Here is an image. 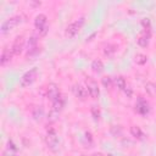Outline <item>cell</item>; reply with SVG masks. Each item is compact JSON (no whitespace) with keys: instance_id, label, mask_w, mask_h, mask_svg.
<instances>
[{"instance_id":"2","label":"cell","mask_w":156,"mask_h":156,"mask_svg":"<svg viewBox=\"0 0 156 156\" xmlns=\"http://www.w3.org/2000/svg\"><path fill=\"white\" fill-rule=\"evenodd\" d=\"M22 22V17L21 16H12L7 20H5L1 24V33H7L10 30H12L13 28H16L20 23Z\"/></svg>"},{"instance_id":"1","label":"cell","mask_w":156,"mask_h":156,"mask_svg":"<svg viewBox=\"0 0 156 156\" xmlns=\"http://www.w3.org/2000/svg\"><path fill=\"white\" fill-rule=\"evenodd\" d=\"M34 27L39 34V37H44L48 30H49V27H48V18L44 13H39L35 20H34Z\"/></svg>"},{"instance_id":"5","label":"cell","mask_w":156,"mask_h":156,"mask_svg":"<svg viewBox=\"0 0 156 156\" xmlns=\"http://www.w3.org/2000/svg\"><path fill=\"white\" fill-rule=\"evenodd\" d=\"M45 141L48 147H50L51 150H55L58 145V135L56 133V130L54 128H49L45 135Z\"/></svg>"},{"instance_id":"24","label":"cell","mask_w":156,"mask_h":156,"mask_svg":"<svg viewBox=\"0 0 156 156\" xmlns=\"http://www.w3.org/2000/svg\"><path fill=\"white\" fill-rule=\"evenodd\" d=\"M10 147H11L12 150H16V149H17V147H16V146H15V145L12 144V141H11V140L9 141V149H10Z\"/></svg>"},{"instance_id":"16","label":"cell","mask_w":156,"mask_h":156,"mask_svg":"<svg viewBox=\"0 0 156 156\" xmlns=\"http://www.w3.org/2000/svg\"><path fill=\"white\" fill-rule=\"evenodd\" d=\"M113 84H115L119 90H126V89H127V82H126V79H124L123 77H121V76H118V77H116V78L113 79Z\"/></svg>"},{"instance_id":"20","label":"cell","mask_w":156,"mask_h":156,"mask_svg":"<svg viewBox=\"0 0 156 156\" xmlns=\"http://www.w3.org/2000/svg\"><path fill=\"white\" fill-rule=\"evenodd\" d=\"M147 61V56L144 55V54H136L135 55V62L138 65H145Z\"/></svg>"},{"instance_id":"9","label":"cell","mask_w":156,"mask_h":156,"mask_svg":"<svg viewBox=\"0 0 156 156\" xmlns=\"http://www.w3.org/2000/svg\"><path fill=\"white\" fill-rule=\"evenodd\" d=\"M58 95H60L58 87H57L55 83H50V84L46 87V98L50 99L51 101H54Z\"/></svg>"},{"instance_id":"21","label":"cell","mask_w":156,"mask_h":156,"mask_svg":"<svg viewBox=\"0 0 156 156\" xmlns=\"http://www.w3.org/2000/svg\"><path fill=\"white\" fill-rule=\"evenodd\" d=\"M101 82H102V84H104V87H105V88H110V87L113 84V80H112V78H111V77H108V76H105V77H102Z\"/></svg>"},{"instance_id":"27","label":"cell","mask_w":156,"mask_h":156,"mask_svg":"<svg viewBox=\"0 0 156 156\" xmlns=\"http://www.w3.org/2000/svg\"><path fill=\"white\" fill-rule=\"evenodd\" d=\"M108 156H112V155H108Z\"/></svg>"},{"instance_id":"19","label":"cell","mask_w":156,"mask_h":156,"mask_svg":"<svg viewBox=\"0 0 156 156\" xmlns=\"http://www.w3.org/2000/svg\"><path fill=\"white\" fill-rule=\"evenodd\" d=\"M43 115H44V111H43V107L41 106H37V107H34V110H33V117L38 121H40L41 119V117H43Z\"/></svg>"},{"instance_id":"13","label":"cell","mask_w":156,"mask_h":156,"mask_svg":"<svg viewBox=\"0 0 156 156\" xmlns=\"http://www.w3.org/2000/svg\"><path fill=\"white\" fill-rule=\"evenodd\" d=\"M65 102H66L65 96H63L62 94H60V95H58V96L52 101V110H55V111L60 112V111L62 110V107L65 106Z\"/></svg>"},{"instance_id":"10","label":"cell","mask_w":156,"mask_h":156,"mask_svg":"<svg viewBox=\"0 0 156 156\" xmlns=\"http://www.w3.org/2000/svg\"><path fill=\"white\" fill-rule=\"evenodd\" d=\"M72 90H73V94H74L78 99H82V100H84V99L89 95L87 88L83 87L82 84H74L73 88H72Z\"/></svg>"},{"instance_id":"25","label":"cell","mask_w":156,"mask_h":156,"mask_svg":"<svg viewBox=\"0 0 156 156\" xmlns=\"http://www.w3.org/2000/svg\"><path fill=\"white\" fill-rule=\"evenodd\" d=\"M93 156H102V155H101V154H94Z\"/></svg>"},{"instance_id":"6","label":"cell","mask_w":156,"mask_h":156,"mask_svg":"<svg viewBox=\"0 0 156 156\" xmlns=\"http://www.w3.org/2000/svg\"><path fill=\"white\" fill-rule=\"evenodd\" d=\"M85 88H87L88 94H89L90 98H93V99H98L99 98V95H100L99 85H98V83L93 78L89 77V78L85 79Z\"/></svg>"},{"instance_id":"3","label":"cell","mask_w":156,"mask_h":156,"mask_svg":"<svg viewBox=\"0 0 156 156\" xmlns=\"http://www.w3.org/2000/svg\"><path fill=\"white\" fill-rule=\"evenodd\" d=\"M37 76H38V68H37V67H33L32 69L27 71V72L22 76V78H21V82H20L21 87L26 88V87H29L30 84H33L34 80L37 79Z\"/></svg>"},{"instance_id":"23","label":"cell","mask_w":156,"mask_h":156,"mask_svg":"<svg viewBox=\"0 0 156 156\" xmlns=\"http://www.w3.org/2000/svg\"><path fill=\"white\" fill-rule=\"evenodd\" d=\"M100 108H99V106H91V115H93V117L95 118V119H99V117H100Z\"/></svg>"},{"instance_id":"22","label":"cell","mask_w":156,"mask_h":156,"mask_svg":"<svg viewBox=\"0 0 156 156\" xmlns=\"http://www.w3.org/2000/svg\"><path fill=\"white\" fill-rule=\"evenodd\" d=\"M145 88H146V90L150 95H156V85L154 83H147L145 85Z\"/></svg>"},{"instance_id":"15","label":"cell","mask_w":156,"mask_h":156,"mask_svg":"<svg viewBox=\"0 0 156 156\" xmlns=\"http://www.w3.org/2000/svg\"><path fill=\"white\" fill-rule=\"evenodd\" d=\"M130 134H132L133 138H135L138 140H143L145 138V134H144V132L141 130V128L139 126H132L130 127Z\"/></svg>"},{"instance_id":"12","label":"cell","mask_w":156,"mask_h":156,"mask_svg":"<svg viewBox=\"0 0 156 156\" xmlns=\"http://www.w3.org/2000/svg\"><path fill=\"white\" fill-rule=\"evenodd\" d=\"M12 55H13V52H12L11 48H10V49H9V48H4L2 51H1V57H0L1 65L4 66V65H6L7 62H10L11 58H12Z\"/></svg>"},{"instance_id":"14","label":"cell","mask_w":156,"mask_h":156,"mask_svg":"<svg viewBox=\"0 0 156 156\" xmlns=\"http://www.w3.org/2000/svg\"><path fill=\"white\" fill-rule=\"evenodd\" d=\"M149 41H150V34L146 33V32H143V33L139 34L138 38H136V43H138V45L141 46V48H146V46L149 45Z\"/></svg>"},{"instance_id":"11","label":"cell","mask_w":156,"mask_h":156,"mask_svg":"<svg viewBox=\"0 0 156 156\" xmlns=\"http://www.w3.org/2000/svg\"><path fill=\"white\" fill-rule=\"evenodd\" d=\"M135 111L140 115H147L149 111H150V107H149V104L144 100V99H139L135 104Z\"/></svg>"},{"instance_id":"8","label":"cell","mask_w":156,"mask_h":156,"mask_svg":"<svg viewBox=\"0 0 156 156\" xmlns=\"http://www.w3.org/2000/svg\"><path fill=\"white\" fill-rule=\"evenodd\" d=\"M23 48H24V38H23V35L16 37V39L13 40L12 46H11V50H12L13 55H20L22 52Z\"/></svg>"},{"instance_id":"7","label":"cell","mask_w":156,"mask_h":156,"mask_svg":"<svg viewBox=\"0 0 156 156\" xmlns=\"http://www.w3.org/2000/svg\"><path fill=\"white\" fill-rule=\"evenodd\" d=\"M40 51L39 46H38V40L35 37H32L29 40H28V49H27V57H32V56H35L38 55Z\"/></svg>"},{"instance_id":"4","label":"cell","mask_w":156,"mask_h":156,"mask_svg":"<svg viewBox=\"0 0 156 156\" xmlns=\"http://www.w3.org/2000/svg\"><path fill=\"white\" fill-rule=\"evenodd\" d=\"M83 23H84V18H83V17L79 18V20H77V21H74V22H72V23H69V24L67 26V28H66V32H65L66 37H67V38H73V37H76V35L78 34V32L80 30Z\"/></svg>"},{"instance_id":"17","label":"cell","mask_w":156,"mask_h":156,"mask_svg":"<svg viewBox=\"0 0 156 156\" xmlns=\"http://www.w3.org/2000/svg\"><path fill=\"white\" fill-rule=\"evenodd\" d=\"M91 69H93L95 73H100V72L104 69V63H102V61H100V60H94V61L91 62Z\"/></svg>"},{"instance_id":"18","label":"cell","mask_w":156,"mask_h":156,"mask_svg":"<svg viewBox=\"0 0 156 156\" xmlns=\"http://www.w3.org/2000/svg\"><path fill=\"white\" fill-rule=\"evenodd\" d=\"M115 52H116V46L112 45V44H107V45L104 48V54H105V56H107V57H112V56L115 55Z\"/></svg>"},{"instance_id":"26","label":"cell","mask_w":156,"mask_h":156,"mask_svg":"<svg viewBox=\"0 0 156 156\" xmlns=\"http://www.w3.org/2000/svg\"><path fill=\"white\" fill-rule=\"evenodd\" d=\"M80 156H85V155H80Z\"/></svg>"}]
</instances>
